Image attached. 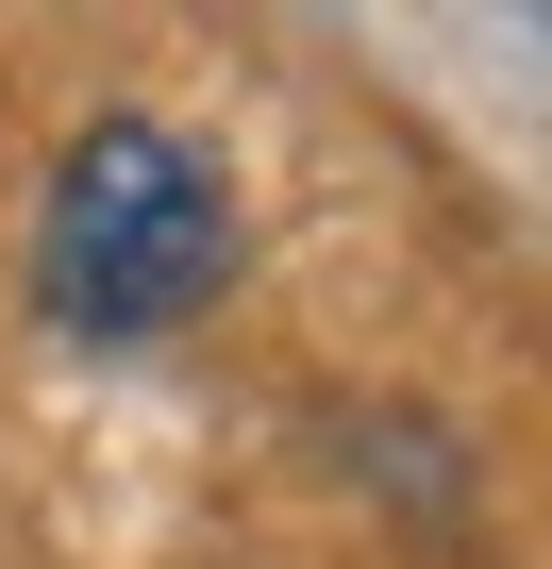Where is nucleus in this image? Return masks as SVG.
<instances>
[{
    "mask_svg": "<svg viewBox=\"0 0 552 569\" xmlns=\"http://www.w3.org/2000/svg\"><path fill=\"white\" fill-rule=\"evenodd\" d=\"M234 284V168L184 118H84L34 184V319L84 352H151Z\"/></svg>",
    "mask_w": 552,
    "mask_h": 569,
    "instance_id": "f257e3e1",
    "label": "nucleus"
}]
</instances>
